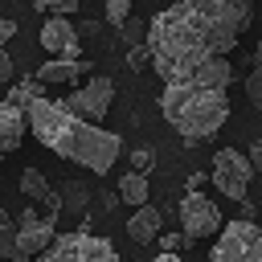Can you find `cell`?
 Instances as JSON below:
<instances>
[{
	"instance_id": "cell-17",
	"label": "cell",
	"mask_w": 262,
	"mask_h": 262,
	"mask_svg": "<svg viewBox=\"0 0 262 262\" xmlns=\"http://www.w3.org/2000/svg\"><path fill=\"white\" fill-rule=\"evenodd\" d=\"M0 258L16 262V221L0 209Z\"/></svg>"
},
{
	"instance_id": "cell-27",
	"label": "cell",
	"mask_w": 262,
	"mask_h": 262,
	"mask_svg": "<svg viewBox=\"0 0 262 262\" xmlns=\"http://www.w3.org/2000/svg\"><path fill=\"white\" fill-rule=\"evenodd\" d=\"M254 217H258V209H254L250 201H242V221H254Z\"/></svg>"
},
{
	"instance_id": "cell-29",
	"label": "cell",
	"mask_w": 262,
	"mask_h": 262,
	"mask_svg": "<svg viewBox=\"0 0 262 262\" xmlns=\"http://www.w3.org/2000/svg\"><path fill=\"white\" fill-rule=\"evenodd\" d=\"M151 262H180V254H160V258H151Z\"/></svg>"
},
{
	"instance_id": "cell-28",
	"label": "cell",
	"mask_w": 262,
	"mask_h": 262,
	"mask_svg": "<svg viewBox=\"0 0 262 262\" xmlns=\"http://www.w3.org/2000/svg\"><path fill=\"white\" fill-rule=\"evenodd\" d=\"M29 4H33V8H49V12H53V8H57V4H66V0H29Z\"/></svg>"
},
{
	"instance_id": "cell-22",
	"label": "cell",
	"mask_w": 262,
	"mask_h": 262,
	"mask_svg": "<svg viewBox=\"0 0 262 262\" xmlns=\"http://www.w3.org/2000/svg\"><path fill=\"white\" fill-rule=\"evenodd\" d=\"M131 164H135L139 176H147V168H151V147H139V151L131 156Z\"/></svg>"
},
{
	"instance_id": "cell-5",
	"label": "cell",
	"mask_w": 262,
	"mask_h": 262,
	"mask_svg": "<svg viewBox=\"0 0 262 262\" xmlns=\"http://www.w3.org/2000/svg\"><path fill=\"white\" fill-rule=\"evenodd\" d=\"M37 262H123V258H119V250L106 237H94V233H57V242Z\"/></svg>"
},
{
	"instance_id": "cell-23",
	"label": "cell",
	"mask_w": 262,
	"mask_h": 262,
	"mask_svg": "<svg viewBox=\"0 0 262 262\" xmlns=\"http://www.w3.org/2000/svg\"><path fill=\"white\" fill-rule=\"evenodd\" d=\"M250 164H254V172H262V139L250 143Z\"/></svg>"
},
{
	"instance_id": "cell-6",
	"label": "cell",
	"mask_w": 262,
	"mask_h": 262,
	"mask_svg": "<svg viewBox=\"0 0 262 262\" xmlns=\"http://www.w3.org/2000/svg\"><path fill=\"white\" fill-rule=\"evenodd\" d=\"M209 180L217 184V192L221 196H229V201H250L246 192H250V180H254V164H250V156L246 151H233V147H221L217 156H213V172H209Z\"/></svg>"
},
{
	"instance_id": "cell-25",
	"label": "cell",
	"mask_w": 262,
	"mask_h": 262,
	"mask_svg": "<svg viewBox=\"0 0 262 262\" xmlns=\"http://www.w3.org/2000/svg\"><path fill=\"white\" fill-rule=\"evenodd\" d=\"M143 57H147V45H143V49H131V53H127V66L135 70V66H143ZM147 61H151V57H147Z\"/></svg>"
},
{
	"instance_id": "cell-16",
	"label": "cell",
	"mask_w": 262,
	"mask_h": 262,
	"mask_svg": "<svg viewBox=\"0 0 262 262\" xmlns=\"http://www.w3.org/2000/svg\"><path fill=\"white\" fill-rule=\"evenodd\" d=\"M119 201H127L131 209H143V205H151V201H147V176H139V172H127V176L119 180Z\"/></svg>"
},
{
	"instance_id": "cell-12",
	"label": "cell",
	"mask_w": 262,
	"mask_h": 262,
	"mask_svg": "<svg viewBox=\"0 0 262 262\" xmlns=\"http://www.w3.org/2000/svg\"><path fill=\"white\" fill-rule=\"evenodd\" d=\"M160 229H164V213H160L156 205L131 209V217H127V233H131V242L147 246V242H156V237H160Z\"/></svg>"
},
{
	"instance_id": "cell-30",
	"label": "cell",
	"mask_w": 262,
	"mask_h": 262,
	"mask_svg": "<svg viewBox=\"0 0 262 262\" xmlns=\"http://www.w3.org/2000/svg\"><path fill=\"white\" fill-rule=\"evenodd\" d=\"M258 53H262V45H258Z\"/></svg>"
},
{
	"instance_id": "cell-14",
	"label": "cell",
	"mask_w": 262,
	"mask_h": 262,
	"mask_svg": "<svg viewBox=\"0 0 262 262\" xmlns=\"http://www.w3.org/2000/svg\"><path fill=\"white\" fill-rule=\"evenodd\" d=\"M86 74V61H66V57H49L37 70V82L45 86H78V78Z\"/></svg>"
},
{
	"instance_id": "cell-26",
	"label": "cell",
	"mask_w": 262,
	"mask_h": 262,
	"mask_svg": "<svg viewBox=\"0 0 262 262\" xmlns=\"http://www.w3.org/2000/svg\"><path fill=\"white\" fill-rule=\"evenodd\" d=\"M74 12H78V0H66V4L53 8V16H74Z\"/></svg>"
},
{
	"instance_id": "cell-10",
	"label": "cell",
	"mask_w": 262,
	"mask_h": 262,
	"mask_svg": "<svg viewBox=\"0 0 262 262\" xmlns=\"http://www.w3.org/2000/svg\"><path fill=\"white\" fill-rule=\"evenodd\" d=\"M41 49L53 53V57L78 61L82 45H78V29H74V20H66V16H49V20L41 25Z\"/></svg>"
},
{
	"instance_id": "cell-3",
	"label": "cell",
	"mask_w": 262,
	"mask_h": 262,
	"mask_svg": "<svg viewBox=\"0 0 262 262\" xmlns=\"http://www.w3.org/2000/svg\"><path fill=\"white\" fill-rule=\"evenodd\" d=\"M25 119H29V131L61 160H74L90 172H111L119 151H123V139L115 131H102L98 123H86L78 119L74 111H66L61 102L53 98H41L33 106H25Z\"/></svg>"
},
{
	"instance_id": "cell-13",
	"label": "cell",
	"mask_w": 262,
	"mask_h": 262,
	"mask_svg": "<svg viewBox=\"0 0 262 262\" xmlns=\"http://www.w3.org/2000/svg\"><path fill=\"white\" fill-rule=\"evenodd\" d=\"M20 192H25V201H29V205H33V201H41V205H45V213H53V217H57L61 201H57V192L45 184V172H41V168H25V172H20Z\"/></svg>"
},
{
	"instance_id": "cell-2",
	"label": "cell",
	"mask_w": 262,
	"mask_h": 262,
	"mask_svg": "<svg viewBox=\"0 0 262 262\" xmlns=\"http://www.w3.org/2000/svg\"><path fill=\"white\" fill-rule=\"evenodd\" d=\"M229 82H233V61L217 57L201 66L196 74L180 82H164L160 90V111L172 131H180L188 143L209 139L225 127L229 119Z\"/></svg>"
},
{
	"instance_id": "cell-21",
	"label": "cell",
	"mask_w": 262,
	"mask_h": 262,
	"mask_svg": "<svg viewBox=\"0 0 262 262\" xmlns=\"http://www.w3.org/2000/svg\"><path fill=\"white\" fill-rule=\"evenodd\" d=\"M12 74H16V66H12V53L0 45V86H8V82H12Z\"/></svg>"
},
{
	"instance_id": "cell-7",
	"label": "cell",
	"mask_w": 262,
	"mask_h": 262,
	"mask_svg": "<svg viewBox=\"0 0 262 262\" xmlns=\"http://www.w3.org/2000/svg\"><path fill=\"white\" fill-rule=\"evenodd\" d=\"M176 217H180V233L188 237V242H196V237H221V209L205 196V192H184L180 196V209H176Z\"/></svg>"
},
{
	"instance_id": "cell-18",
	"label": "cell",
	"mask_w": 262,
	"mask_h": 262,
	"mask_svg": "<svg viewBox=\"0 0 262 262\" xmlns=\"http://www.w3.org/2000/svg\"><path fill=\"white\" fill-rule=\"evenodd\" d=\"M246 98L262 111V61H258V66H250V74H246Z\"/></svg>"
},
{
	"instance_id": "cell-24",
	"label": "cell",
	"mask_w": 262,
	"mask_h": 262,
	"mask_svg": "<svg viewBox=\"0 0 262 262\" xmlns=\"http://www.w3.org/2000/svg\"><path fill=\"white\" fill-rule=\"evenodd\" d=\"M12 33H16V20H8V16L0 12V45H4V41H8Z\"/></svg>"
},
{
	"instance_id": "cell-19",
	"label": "cell",
	"mask_w": 262,
	"mask_h": 262,
	"mask_svg": "<svg viewBox=\"0 0 262 262\" xmlns=\"http://www.w3.org/2000/svg\"><path fill=\"white\" fill-rule=\"evenodd\" d=\"M102 8H106V20L123 25V16L131 12V0H102Z\"/></svg>"
},
{
	"instance_id": "cell-1",
	"label": "cell",
	"mask_w": 262,
	"mask_h": 262,
	"mask_svg": "<svg viewBox=\"0 0 262 262\" xmlns=\"http://www.w3.org/2000/svg\"><path fill=\"white\" fill-rule=\"evenodd\" d=\"M254 20L250 0H176L147 25V57L164 82H180L201 66L229 57Z\"/></svg>"
},
{
	"instance_id": "cell-15",
	"label": "cell",
	"mask_w": 262,
	"mask_h": 262,
	"mask_svg": "<svg viewBox=\"0 0 262 262\" xmlns=\"http://www.w3.org/2000/svg\"><path fill=\"white\" fill-rule=\"evenodd\" d=\"M45 98V82H37V74H29V78H20L12 90H8V98L4 102H12V106H33V102H41Z\"/></svg>"
},
{
	"instance_id": "cell-8",
	"label": "cell",
	"mask_w": 262,
	"mask_h": 262,
	"mask_svg": "<svg viewBox=\"0 0 262 262\" xmlns=\"http://www.w3.org/2000/svg\"><path fill=\"white\" fill-rule=\"evenodd\" d=\"M57 242L53 233V213H37L33 205L16 221V262H37L49 246Z\"/></svg>"
},
{
	"instance_id": "cell-4",
	"label": "cell",
	"mask_w": 262,
	"mask_h": 262,
	"mask_svg": "<svg viewBox=\"0 0 262 262\" xmlns=\"http://www.w3.org/2000/svg\"><path fill=\"white\" fill-rule=\"evenodd\" d=\"M209 262H262V229L254 221H229L209 250Z\"/></svg>"
},
{
	"instance_id": "cell-20",
	"label": "cell",
	"mask_w": 262,
	"mask_h": 262,
	"mask_svg": "<svg viewBox=\"0 0 262 262\" xmlns=\"http://www.w3.org/2000/svg\"><path fill=\"white\" fill-rule=\"evenodd\" d=\"M184 246H188L184 233H160V250H164V254H180Z\"/></svg>"
},
{
	"instance_id": "cell-9",
	"label": "cell",
	"mask_w": 262,
	"mask_h": 262,
	"mask_svg": "<svg viewBox=\"0 0 262 262\" xmlns=\"http://www.w3.org/2000/svg\"><path fill=\"white\" fill-rule=\"evenodd\" d=\"M111 102H115V82L106 78V74H94L86 86H74L66 98H61V106L66 111H74L78 119H102L106 111H111Z\"/></svg>"
},
{
	"instance_id": "cell-11",
	"label": "cell",
	"mask_w": 262,
	"mask_h": 262,
	"mask_svg": "<svg viewBox=\"0 0 262 262\" xmlns=\"http://www.w3.org/2000/svg\"><path fill=\"white\" fill-rule=\"evenodd\" d=\"M25 131H29L25 111H20V106H12V102H0V160H4L8 151H16V147H20Z\"/></svg>"
}]
</instances>
